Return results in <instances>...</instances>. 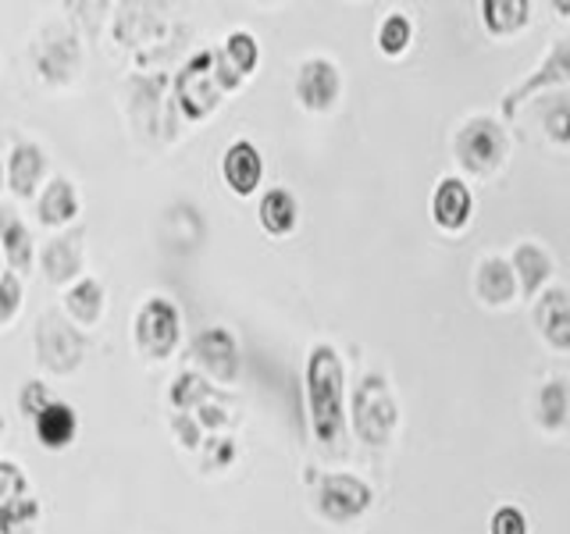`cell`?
Instances as JSON below:
<instances>
[{
  "label": "cell",
  "instance_id": "1",
  "mask_svg": "<svg viewBox=\"0 0 570 534\" xmlns=\"http://www.w3.org/2000/svg\"><path fill=\"white\" fill-rule=\"evenodd\" d=\"M307 406L321 445H335L343 438V360L328 343H317L307 356Z\"/></svg>",
  "mask_w": 570,
  "mask_h": 534
},
{
  "label": "cell",
  "instance_id": "2",
  "mask_svg": "<svg viewBox=\"0 0 570 534\" xmlns=\"http://www.w3.org/2000/svg\"><path fill=\"white\" fill-rule=\"evenodd\" d=\"M183 343V314L168 296H147L132 317V346L147 364H165Z\"/></svg>",
  "mask_w": 570,
  "mask_h": 534
},
{
  "label": "cell",
  "instance_id": "3",
  "mask_svg": "<svg viewBox=\"0 0 570 534\" xmlns=\"http://www.w3.org/2000/svg\"><path fill=\"white\" fill-rule=\"evenodd\" d=\"M225 86L218 79V50H196L175 76V107L186 121H204L222 107Z\"/></svg>",
  "mask_w": 570,
  "mask_h": 534
},
{
  "label": "cell",
  "instance_id": "4",
  "mask_svg": "<svg viewBox=\"0 0 570 534\" xmlns=\"http://www.w3.org/2000/svg\"><path fill=\"white\" fill-rule=\"evenodd\" d=\"M32 346H36V360L47 374H76L89 353V338L86 332H79L65 314L58 310H47L36 320V332H32Z\"/></svg>",
  "mask_w": 570,
  "mask_h": 534
},
{
  "label": "cell",
  "instance_id": "5",
  "mask_svg": "<svg viewBox=\"0 0 570 534\" xmlns=\"http://www.w3.org/2000/svg\"><path fill=\"white\" fill-rule=\"evenodd\" d=\"M32 65L47 86H71L82 68L79 32L68 22H47L32 36Z\"/></svg>",
  "mask_w": 570,
  "mask_h": 534
},
{
  "label": "cell",
  "instance_id": "6",
  "mask_svg": "<svg viewBox=\"0 0 570 534\" xmlns=\"http://www.w3.org/2000/svg\"><path fill=\"white\" fill-rule=\"evenodd\" d=\"M353 432L367 445H385L396 432V399L382 374H367L353 392Z\"/></svg>",
  "mask_w": 570,
  "mask_h": 534
},
{
  "label": "cell",
  "instance_id": "7",
  "mask_svg": "<svg viewBox=\"0 0 570 534\" xmlns=\"http://www.w3.org/2000/svg\"><path fill=\"white\" fill-rule=\"evenodd\" d=\"M36 264L50 285L68 289L79 278H86V228H65L53 231V236L40 246Z\"/></svg>",
  "mask_w": 570,
  "mask_h": 534
},
{
  "label": "cell",
  "instance_id": "8",
  "mask_svg": "<svg viewBox=\"0 0 570 534\" xmlns=\"http://www.w3.org/2000/svg\"><path fill=\"white\" fill-rule=\"evenodd\" d=\"M189 360L196 364V374H204L214 385H232L239 378V343L228 328L214 325L204 328L193 338L189 346Z\"/></svg>",
  "mask_w": 570,
  "mask_h": 534
},
{
  "label": "cell",
  "instance_id": "9",
  "mask_svg": "<svg viewBox=\"0 0 570 534\" xmlns=\"http://www.w3.org/2000/svg\"><path fill=\"white\" fill-rule=\"evenodd\" d=\"M456 157L460 165L474 171V175H485L492 168L503 165L507 157V139H503V129L492 121V118H474L460 129L456 136Z\"/></svg>",
  "mask_w": 570,
  "mask_h": 534
},
{
  "label": "cell",
  "instance_id": "10",
  "mask_svg": "<svg viewBox=\"0 0 570 534\" xmlns=\"http://www.w3.org/2000/svg\"><path fill=\"white\" fill-rule=\"evenodd\" d=\"M367 506H371V488L364 485L361 477H350V474L321 477V485H317V513L325 516V521H335V524L356 521V516H361Z\"/></svg>",
  "mask_w": 570,
  "mask_h": 534
},
{
  "label": "cell",
  "instance_id": "11",
  "mask_svg": "<svg viewBox=\"0 0 570 534\" xmlns=\"http://www.w3.org/2000/svg\"><path fill=\"white\" fill-rule=\"evenodd\" d=\"M8 189L14 192V200H36L40 189L47 186V154L36 139H18L8 154Z\"/></svg>",
  "mask_w": 570,
  "mask_h": 534
},
{
  "label": "cell",
  "instance_id": "12",
  "mask_svg": "<svg viewBox=\"0 0 570 534\" xmlns=\"http://www.w3.org/2000/svg\"><path fill=\"white\" fill-rule=\"evenodd\" d=\"M338 68L328 58H311L296 71V97L307 111H332L338 100Z\"/></svg>",
  "mask_w": 570,
  "mask_h": 534
},
{
  "label": "cell",
  "instance_id": "13",
  "mask_svg": "<svg viewBox=\"0 0 570 534\" xmlns=\"http://www.w3.org/2000/svg\"><path fill=\"white\" fill-rule=\"evenodd\" d=\"M79 210H82V196H79L76 182L65 175L47 178V186L40 189V196H36V221H40L43 228L65 231L71 221L79 218Z\"/></svg>",
  "mask_w": 570,
  "mask_h": 534
},
{
  "label": "cell",
  "instance_id": "14",
  "mask_svg": "<svg viewBox=\"0 0 570 534\" xmlns=\"http://www.w3.org/2000/svg\"><path fill=\"white\" fill-rule=\"evenodd\" d=\"M222 178L236 196H254L264 178V157L249 139L228 142L222 154Z\"/></svg>",
  "mask_w": 570,
  "mask_h": 534
},
{
  "label": "cell",
  "instance_id": "15",
  "mask_svg": "<svg viewBox=\"0 0 570 534\" xmlns=\"http://www.w3.org/2000/svg\"><path fill=\"white\" fill-rule=\"evenodd\" d=\"M32 432H36V442H40V449H47V453L71 449L76 438H79V414H76V406L65 403V399H53L43 409V414H36Z\"/></svg>",
  "mask_w": 570,
  "mask_h": 534
},
{
  "label": "cell",
  "instance_id": "16",
  "mask_svg": "<svg viewBox=\"0 0 570 534\" xmlns=\"http://www.w3.org/2000/svg\"><path fill=\"white\" fill-rule=\"evenodd\" d=\"M0 257H4L8 271L26 275L36 267V239L29 225L18 218V210L0 204Z\"/></svg>",
  "mask_w": 570,
  "mask_h": 534
},
{
  "label": "cell",
  "instance_id": "17",
  "mask_svg": "<svg viewBox=\"0 0 570 534\" xmlns=\"http://www.w3.org/2000/svg\"><path fill=\"white\" fill-rule=\"evenodd\" d=\"M61 307H65V317L76 325L79 332H89L100 325L104 317V307H107V293H104V281L86 275L79 278L76 285H68L65 296H61Z\"/></svg>",
  "mask_w": 570,
  "mask_h": 534
},
{
  "label": "cell",
  "instance_id": "18",
  "mask_svg": "<svg viewBox=\"0 0 570 534\" xmlns=\"http://www.w3.org/2000/svg\"><path fill=\"white\" fill-rule=\"evenodd\" d=\"M432 214L435 225L445 231H456L471 221V189L460 178H442L435 196H432Z\"/></svg>",
  "mask_w": 570,
  "mask_h": 534
},
{
  "label": "cell",
  "instance_id": "19",
  "mask_svg": "<svg viewBox=\"0 0 570 534\" xmlns=\"http://www.w3.org/2000/svg\"><path fill=\"white\" fill-rule=\"evenodd\" d=\"M257 221L261 228L267 231V236H289V231L296 228L299 221V204H296V196L289 189H267L261 196V207H257Z\"/></svg>",
  "mask_w": 570,
  "mask_h": 534
},
{
  "label": "cell",
  "instance_id": "20",
  "mask_svg": "<svg viewBox=\"0 0 570 534\" xmlns=\"http://www.w3.org/2000/svg\"><path fill=\"white\" fill-rule=\"evenodd\" d=\"M214 399H218V388H214L204 378V374H196V370H183L168 385V406H171V414H196V409L214 403Z\"/></svg>",
  "mask_w": 570,
  "mask_h": 534
},
{
  "label": "cell",
  "instance_id": "21",
  "mask_svg": "<svg viewBox=\"0 0 570 534\" xmlns=\"http://www.w3.org/2000/svg\"><path fill=\"white\" fill-rule=\"evenodd\" d=\"M539 328L549 346L570 349V296L563 289H549L539 299Z\"/></svg>",
  "mask_w": 570,
  "mask_h": 534
},
{
  "label": "cell",
  "instance_id": "22",
  "mask_svg": "<svg viewBox=\"0 0 570 534\" xmlns=\"http://www.w3.org/2000/svg\"><path fill=\"white\" fill-rule=\"evenodd\" d=\"M40 516H43V506L32 492L8 498V503H0V534H32V527L40 524Z\"/></svg>",
  "mask_w": 570,
  "mask_h": 534
},
{
  "label": "cell",
  "instance_id": "23",
  "mask_svg": "<svg viewBox=\"0 0 570 534\" xmlns=\"http://www.w3.org/2000/svg\"><path fill=\"white\" fill-rule=\"evenodd\" d=\"M478 296L499 307L513 296V267L499 257H489L485 264L478 267Z\"/></svg>",
  "mask_w": 570,
  "mask_h": 534
},
{
  "label": "cell",
  "instance_id": "24",
  "mask_svg": "<svg viewBox=\"0 0 570 534\" xmlns=\"http://www.w3.org/2000/svg\"><path fill=\"white\" fill-rule=\"evenodd\" d=\"M222 58H225V65L236 71L239 79L254 76V68L261 61V47L254 40V32H246V29L228 32L225 36V47H222Z\"/></svg>",
  "mask_w": 570,
  "mask_h": 534
},
{
  "label": "cell",
  "instance_id": "25",
  "mask_svg": "<svg viewBox=\"0 0 570 534\" xmlns=\"http://www.w3.org/2000/svg\"><path fill=\"white\" fill-rule=\"evenodd\" d=\"M528 4L524 0H485L481 4V14H485V26H489V32H495V36H510V32H517L524 22H528Z\"/></svg>",
  "mask_w": 570,
  "mask_h": 534
},
{
  "label": "cell",
  "instance_id": "26",
  "mask_svg": "<svg viewBox=\"0 0 570 534\" xmlns=\"http://www.w3.org/2000/svg\"><path fill=\"white\" fill-rule=\"evenodd\" d=\"M557 79H570V40L567 43H560L557 50H552V58L546 61V68H542V76H534V79H528L517 93L507 100V111H513L517 103H521V97L524 93H531V89H539V86H546V82H557Z\"/></svg>",
  "mask_w": 570,
  "mask_h": 534
},
{
  "label": "cell",
  "instance_id": "27",
  "mask_svg": "<svg viewBox=\"0 0 570 534\" xmlns=\"http://www.w3.org/2000/svg\"><path fill=\"white\" fill-rule=\"evenodd\" d=\"M513 267L517 271H521V285H524V293L528 296H534L542 289V281L549 278V257L542 254L539 246H521L517 249V257H513Z\"/></svg>",
  "mask_w": 570,
  "mask_h": 534
},
{
  "label": "cell",
  "instance_id": "28",
  "mask_svg": "<svg viewBox=\"0 0 570 534\" xmlns=\"http://www.w3.org/2000/svg\"><path fill=\"white\" fill-rule=\"evenodd\" d=\"M22 299H26L22 275H14V271L0 275V332L11 328L14 317L22 314Z\"/></svg>",
  "mask_w": 570,
  "mask_h": 534
},
{
  "label": "cell",
  "instance_id": "29",
  "mask_svg": "<svg viewBox=\"0 0 570 534\" xmlns=\"http://www.w3.org/2000/svg\"><path fill=\"white\" fill-rule=\"evenodd\" d=\"M410 36H414V29H410L406 18L403 14H389L382 22V29H379V47H382V53H389V58H396V53L406 50Z\"/></svg>",
  "mask_w": 570,
  "mask_h": 534
},
{
  "label": "cell",
  "instance_id": "30",
  "mask_svg": "<svg viewBox=\"0 0 570 534\" xmlns=\"http://www.w3.org/2000/svg\"><path fill=\"white\" fill-rule=\"evenodd\" d=\"M539 409H542V424L546 427H560L567 414V385L563 382H549L539 392Z\"/></svg>",
  "mask_w": 570,
  "mask_h": 534
},
{
  "label": "cell",
  "instance_id": "31",
  "mask_svg": "<svg viewBox=\"0 0 570 534\" xmlns=\"http://www.w3.org/2000/svg\"><path fill=\"white\" fill-rule=\"evenodd\" d=\"M18 495H29V474L18 459H0V503Z\"/></svg>",
  "mask_w": 570,
  "mask_h": 534
},
{
  "label": "cell",
  "instance_id": "32",
  "mask_svg": "<svg viewBox=\"0 0 570 534\" xmlns=\"http://www.w3.org/2000/svg\"><path fill=\"white\" fill-rule=\"evenodd\" d=\"M53 403V396H50V388L43 385V382H26L22 385V392H18V409L29 417V421H36V414H43V409Z\"/></svg>",
  "mask_w": 570,
  "mask_h": 534
},
{
  "label": "cell",
  "instance_id": "33",
  "mask_svg": "<svg viewBox=\"0 0 570 534\" xmlns=\"http://www.w3.org/2000/svg\"><path fill=\"white\" fill-rule=\"evenodd\" d=\"M542 125L549 129L552 139L567 142V139H570V97H560L557 103H552L549 111L542 115Z\"/></svg>",
  "mask_w": 570,
  "mask_h": 534
},
{
  "label": "cell",
  "instance_id": "34",
  "mask_svg": "<svg viewBox=\"0 0 570 534\" xmlns=\"http://www.w3.org/2000/svg\"><path fill=\"white\" fill-rule=\"evenodd\" d=\"M171 432L175 438L183 442V449H200V442H204V427L196 424L193 414H171Z\"/></svg>",
  "mask_w": 570,
  "mask_h": 534
},
{
  "label": "cell",
  "instance_id": "35",
  "mask_svg": "<svg viewBox=\"0 0 570 534\" xmlns=\"http://www.w3.org/2000/svg\"><path fill=\"white\" fill-rule=\"evenodd\" d=\"M492 534H528V521L517 506H503L492 513Z\"/></svg>",
  "mask_w": 570,
  "mask_h": 534
},
{
  "label": "cell",
  "instance_id": "36",
  "mask_svg": "<svg viewBox=\"0 0 570 534\" xmlns=\"http://www.w3.org/2000/svg\"><path fill=\"white\" fill-rule=\"evenodd\" d=\"M8 186V175H4V160H0V189Z\"/></svg>",
  "mask_w": 570,
  "mask_h": 534
},
{
  "label": "cell",
  "instance_id": "37",
  "mask_svg": "<svg viewBox=\"0 0 570 534\" xmlns=\"http://www.w3.org/2000/svg\"><path fill=\"white\" fill-rule=\"evenodd\" d=\"M0 438H4V414H0Z\"/></svg>",
  "mask_w": 570,
  "mask_h": 534
}]
</instances>
